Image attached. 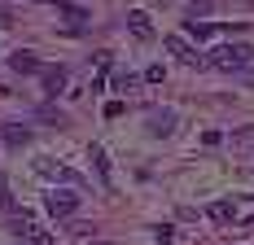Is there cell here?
<instances>
[{"label": "cell", "mask_w": 254, "mask_h": 245, "mask_svg": "<svg viewBox=\"0 0 254 245\" xmlns=\"http://www.w3.org/2000/svg\"><path fill=\"white\" fill-rule=\"evenodd\" d=\"M206 61H210L215 70H228L232 74V70H246V66L254 61V49H250V44H219Z\"/></svg>", "instance_id": "1"}, {"label": "cell", "mask_w": 254, "mask_h": 245, "mask_svg": "<svg viewBox=\"0 0 254 245\" xmlns=\"http://www.w3.org/2000/svg\"><path fill=\"white\" fill-rule=\"evenodd\" d=\"M13 232L22 237V245H53V232L44 228L40 219H31V215H13Z\"/></svg>", "instance_id": "2"}, {"label": "cell", "mask_w": 254, "mask_h": 245, "mask_svg": "<svg viewBox=\"0 0 254 245\" xmlns=\"http://www.w3.org/2000/svg\"><path fill=\"white\" fill-rule=\"evenodd\" d=\"M44 206H49L53 219H70V215L79 210V193L75 188H53V193L44 197Z\"/></svg>", "instance_id": "3"}, {"label": "cell", "mask_w": 254, "mask_h": 245, "mask_svg": "<svg viewBox=\"0 0 254 245\" xmlns=\"http://www.w3.org/2000/svg\"><path fill=\"white\" fill-rule=\"evenodd\" d=\"M162 49L171 53V57H180V61H189V66H202L206 57L197 49H193V44H189V40H184V35H167V40H162Z\"/></svg>", "instance_id": "4"}, {"label": "cell", "mask_w": 254, "mask_h": 245, "mask_svg": "<svg viewBox=\"0 0 254 245\" xmlns=\"http://www.w3.org/2000/svg\"><path fill=\"white\" fill-rule=\"evenodd\" d=\"M176 131V110H149V136H171Z\"/></svg>", "instance_id": "5"}, {"label": "cell", "mask_w": 254, "mask_h": 245, "mask_svg": "<svg viewBox=\"0 0 254 245\" xmlns=\"http://www.w3.org/2000/svg\"><path fill=\"white\" fill-rule=\"evenodd\" d=\"M127 31L136 35V40H153V26H149V13H127Z\"/></svg>", "instance_id": "6"}, {"label": "cell", "mask_w": 254, "mask_h": 245, "mask_svg": "<svg viewBox=\"0 0 254 245\" xmlns=\"http://www.w3.org/2000/svg\"><path fill=\"white\" fill-rule=\"evenodd\" d=\"M53 9H57V13H66V18H70V31H79V26L88 22V9H79V4H70V0H57V4H53Z\"/></svg>", "instance_id": "7"}, {"label": "cell", "mask_w": 254, "mask_h": 245, "mask_svg": "<svg viewBox=\"0 0 254 245\" xmlns=\"http://www.w3.org/2000/svg\"><path fill=\"white\" fill-rule=\"evenodd\" d=\"M9 66H13L18 74H35V70H40L35 53H26V49H18V53H13V57H9Z\"/></svg>", "instance_id": "8"}, {"label": "cell", "mask_w": 254, "mask_h": 245, "mask_svg": "<svg viewBox=\"0 0 254 245\" xmlns=\"http://www.w3.org/2000/svg\"><path fill=\"white\" fill-rule=\"evenodd\" d=\"M88 158H92V167H97V175H101V184L110 188L114 180H110V158H105V149H101V145H92V149H88Z\"/></svg>", "instance_id": "9"}, {"label": "cell", "mask_w": 254, "mask_h": 245, "mask_svg": "<svg viewBox=\"0 0 254 245\" xmlns=\"http://www.w3.org/2000/svg\"><path fill=\"white\" fill-rule=\"evenodd\" d=\"M31 140V127H18V122H4V145L9 149H22Z\"/></svg>", "instance_id": "10"}, {"label": "cell", "mask_w": 254, "mask_h": 245, "mask_svg": "<svg viewBox=\"0 0 254 245\" xmlns=\"http://www.w3.org/2000/svg\"><path fill=\"white\" fill-rule=\"evenodd\" d=\"M206 215H210L215 223H232V219H237V206H232V201H210Z\"/></svg>", "instance_id": "11"}, {"label": "cell", "mask_w": 254, "mask_h": 245, "mask_svg": "<svg viewBox=\"0 0 254 245\" xmlns=\"http://www.w3.org/2000/svg\"><path fill=\"white\" fill-rule=\"evenodd\" d=\"M62 83H66V70H62V66H49V70H44V88H49V92H57Z\"/></svg>", "instance_id": "12"}, {"label": "cell", "mask_w": 254, "mask_h": 245, "mask_svg": "<svg viewBox=\"0 0 254 245\" xmlns=\"http://www.w3.org/2000/svg\"><path fill=\"white\" fill-rule=\"evenodd\" d=\"M184 31H189V35H197V40H206V35L215 31V22H197V18H189V22H184Z\"/></svg>", "instance_id": "13"}, {"label": "cell", "mask_w": 254, "mask_h": 245, "mask_svg": "<svg viewBox=\"0 0 254 245\" xmlns=\"http://www.w3.org/2000/svg\"><path fill=\"white\" fill-rule=\"evenodd\" d=\"M0 210H9V215L18 210V206H13V193H9V184H4V175H0Z\"/></svg>", "instance_id": "14"}, {"label": "cell", "mask_w": 254, "mask_h": 245, "mask_svg": "<svg viewBox=\"0 0 254 245\" xmlns=\"http://www.w3.org/2000/svg\"><path fill=\"white\" fill-rule=\"evenodd\" d=\"M4 26H13V13H9V9L0 4V31H4Z\"/></svg>", "instance_id": "15"}, {"label": "cell", "mask_w": 254, "mask_h": 245, "mask_svg": "<svg viewBox=\"0 0 254 245\" xmlns=\"http://www.w3.org/2000/svg\"><path fill=\"white\" fill-rule=\"evenodd\" d=\"M35 4H57V0H35Z\"/></svg>", "instance_id": "16"}, {"label": "cell", "mask_w": 254, "mask_h": 245, "mask_svg": "<svg viewBox=\"0 0 254 245\" xmlns=\"http://www.w3.org/2000/svg\"><path fill=\"white\" fill-rule=\"evenodd\" d=\"M250 223H254V215H250Z\"/></svg>", "instance_id": "17"}, {"label": "cell", "mask_w": 254, "mask_h": 245, "mask_svg": "<svg viewBox=\"0 0 254 245\" xmlns=\"http://www.w3.org/2000/svg\"><path fill=\"white\" fill-rule=\"evenodd\" d=\"M101 245H110V241H101Z\"/></svg>", "instance_id": "18"}]
</instances>
